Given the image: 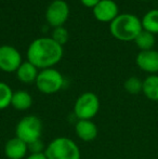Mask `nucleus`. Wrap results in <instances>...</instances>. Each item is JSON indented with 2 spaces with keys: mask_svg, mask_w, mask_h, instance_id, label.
<instances>
[{
  "mask_svg": "<svg viewBox=\"0 0 158 159\" xmlns=\"http://www.w3.org/2000/svg\"><path fill=\"white\" fill-rule=\"evenodd\" d=\"M63 57V47L50 37L34 40L27 50V59L37 68H52Z\"/></svg>",
  "mask_w": 158,
  "mask_h": 159,
  "instance_id": "nucleus-1",
  "label": "nucleus"
},
{
  "mask_svg": "<svg viewBox=\"0 0 158 159\" xmlns=\"http://www.w3.org/2000/svg\"><path fill=\"white\" fill-rule=\"evenodd\" d=\"M111 34L120 41H131L143 30L142 22L137 15L130 13L119 14L110 24Z\"/></svg>",
  "mask_w": 158,
  "mask_h": 159,
  "instance_id": "nucleus-2",
  "label": "nucleus"
},
{
  "mask_svg": "<svg viewBox=\"0 0 158 159\" xmlns=\"http://www.w3.org/2000/svg\"><path fill=\"white\" fill-rule=\"evenodd\" d=\"M48 159H81L79 146L75 141L66 136L52 140L44 149Z\"/></svg>",
  "mask_w": 158,
  "mask_h": 159,
  "instance_id": "nucleus-3",
  "label": "nucleus"
},
{
  "mask_svg": "<svg viewBox=\"0 0 158 159\" xmlns=\"http://www.w3.org/2000/svg\"><path fill=\"white\" fill-rule=\"evenodd\" d=\"M42 135V121L35 115L23 117L15 127V136L26 144L38 141Z\"/></svg>",
  "mask_w": 158,
  "mask_h": 159,
  "instance_id": "nucleus-4",
  "label": "nucleus"
},
{
  "mask_svg": "<svg viewBox=\"0 0 158 159\" xmlns=\"http://www.w3.org/2000/svg\"><path fill=\"white\" fill-rule=\"evenodd\" d=\"M100 111V100L93 92H84L77 98L74 115L78 120H92Z\"/></svg>",
  "mask_w": 158,
  "mask_h": 159,
  "instance_id": "nucleus-5",
  "label": "nucleus"
},
{
  "mask_svg": "<svg viewBox=\"0 0 158 159\" xmlns=\"http://www.w3.org/2000/svg\"><path fill=\"white\" fill-rule=\"evenodd\" d=\"M35 84L37 89L43 94H54L63 88L64 77L57 69H41Z\"/></svg>",
  "mask_w": 158,
  "mask_h": 159,
  "instance_id": "nucleus-6",
  "label": "nucleus"
},
{
  "mask_svg": "<svg viewBox=\"0 0 158 159\" xmlns=\"http://www.w3.org/2000/svg\"><path fill=\"white\" fill-rule=\"evenodd\" d=\"M70 16V7L64 0H54L46 11V20L52 27H61Z\"/></svg>",
  "mask_w": 158,
  "mask_h": 159,
  "instance_id": "nucleus-7",
  "label": "nucleus"
},
{
  "mask_svg": "<svg viewBox=\"0 0 158 159\" xmlns=\"http://www.w3.org/2000/svg\"><path fill=\"white\" fill-rule=\"evenodd\" d=\"M22 55L12 46L0 47V69L4 73H14L21 66Z\"/></svg>",
  "mask_w": 158,
  "mask_h": 159,
  "instance_id": "nucleus-8",
  "label": "nucleus"
},
{
  "mask_svg": "<svg viewBox=\"0 0 158 159\" xmlns=\"http://www.w3.org/2000/svg\"><path fill=\"white\" fill-rule=\"evenodd\" d=\"M93 15L100 22L112 23L119 15L118 6L113 0H101L93 8Z\"/></svg>",
  "mask_w": 158,
  "mask_h": 159,
  "instance_id": "nucleus-9",
  "label": "nucleus"
},
{
  "mask_svg": "<svg viewBox=\"0 0 158 159\" xmlns=\"http://www.w3.org/2000/svg\"><path fill=\"white\" fill-rule=\"evenodd\" d=\"M135 63L138 67L145 73L151 75H155L158 73V51L146 50L140 51L135 59Z\"/></svg>",
  "mask_w": 158,
  "mask_h": 159,
  "instance_id": "nucleus-10",
  "label": "nucleus"
},
{
  "mask_svg": "<svg viewBox=\"0 0 158 159\" xmlns=\"http://www.w3.org/2000/svg\"><path fill=\"white\" fill-rule=\"evenodd\" d=\"M3 152L8 159H24L27 155L28 146L25 142L14 136L6 143Z\"/></svg>",
  "mask_w": 158,
  "mask_h": 159,
  "instance_id": "nucleus-11",
  "label": "nucleus"
},
{
  "mask_svg": "<svg viewBox=\"0 0 158 159\" xmlns=\"http://www.w3.org/2000/svg\"><path fill=\"white\" fill-rule=\"evenodd\" d=\"M75 132L84 142H92L97 139L99 130L92 120H78L75 125Z\"/></svg>",
  "mask_w": 158,
  "mask_h": 159,
  "instance_id": "nucleus-12",
  "label": "nucleus"
},
{
  "mask_svg": "<svg viewBox=\"0 0 158 159\" xmlns=\"http://www.w3.org/2000/svg\"><path fill=\"white\" fill-rule=\"evenodd\" d=\"M17 79L21 82L26 84H33V82H36V79L38 77V68H37L35 65H33L30 62H24L21 64V66L19 67L16 71Z\"/></svg>",
  "mask_w": 158,
  "mask_h": 159,
  "instance_id": "nucleus-13",
  "label": "nucleus"
},
{
  "mask_svg": "<svg viewBox=\"0 0 158 159\" xmlns=\"http://www.w3.org/2000/svg\"><path fill=\"white\" fill-rule=\"evenodd\" d=\"M33 96L29 92L25 90H19L16 92H13L12 101H11V106L14 109L20 111H27L33 105Z\"/></svg>",
  "mask_w": 158,
  "mask_h": 159,
  "instance_id": "nucleus-14",
  "label": "nucleus"
},
{
  "mask_svg": "<svg viewBox=\"0 0 158 159\" xmlns=\"http://www.w3.org/2000/svg\"><path fill=\"white\" fill-rule=\"evenodd\" d=\"M143 94L151 101L158 102V76L151 75L143 80Z\"/></svg>",
  "mask_w": 158,
  "mask_h": 159,
  "instance_id": "nucleus-15",
  "label": "nucleus"
},
{
  "mask_svg": "<svg viewBox=\"0 0 158 159\" xmlns=\"http://www.w3.org/2000/svg\"><path fill=\"white\" fill-rule=\"evenodd\" d=\"M141 22L144 30L152 33L153 35L158 34V9L148 11L143 16Z\"/></svg>",
  "mask_w": 158,
  "mask_h": 159,
  "instance_id": "nucleus-16",
  "label": "nucleus"
},
{
  "mask_svg": "<svg viewBox=\"0 0 158 159\" xmlns=\"http://www.w3.org/2000/svg\"><path fill=\"white\" fill-rule=\"evenodd\" d=\"M134 42L141 51L152 50L155 44V36L152 33L146 32V30H143L137 36V38L134 39Z\"/></svg>",
  "mask_w": 158,
  "mask_h": 159,
  "instance_id": "nucleus-17",
  "label": "nucleus"
},
{
  "mask_svg": "<svg viewBox=\"0 0 158 159\" xmlns=\"http://www.w3.org/2000/svg\"><path fill=\"white\" fill-rule=\"evenodd\" d=\"M13 91L11 87L6 82L0 81V111H3L10 106Z\"/></svg>",
  "mask_w": 158,
  "mask_h": 159,
  "instance_id": "nucleus-18",
  "label": "nucleus"
},
{
  "mask_svg": "<svg viewBox=\"0 0 158 159\" xmlns=\"http://www.w3.org/2000/svg\"><path fill=\"white\" fill-rule=\"evenodd\" d=\"M124 90L130 94H139L140 92H142V88H143V81L138 77H132L128 78L124 84Z\"/></svg>",
  "mask_w": 158,
  "mask_h": 159,
  "instance_id": "nucleus-19",
  "label": "nucleus"
},
{
  "mask_svg": "<svg viewBox=\"0 0 158 159\" xmlns=\"http://www.w3.org/2000/svg\"><path fill=\"white\" fill-rule=\"evenodd\" d=\"M52 38L55 42H57L59 44H61L63 47V44H65L68 40V30L65 27L61 26V27L54 28L52 34Z\"/></svg>",
  "mask_w": 158,
  "mask_h": 159,
  "instance_id": "nucleus-20",
  "label": "nucleus"
},
{
  "mask_svg": "<svg viewBox=\"0 0 158 159\" xmlns=\"http://www.w3.org/2000/svg\"><path fill=\"white\" fill-rule=\"evenodd\" d=\"M28 146V151H30V154H35V153H44V146L43 143L41 142V139L38 141H35V142L30 143L27 145Z\"/></svg>",
  "mask_w": 158,
  "mask_h": 159,
  "instance_id": "nucleus-21",
  "label": "nucleus"
},
{
  "mask_svg": "<svg viewBox=\"0 0 158 159\" xmlns=\"http://www.w3.org/2000/svg\"><path fill=\"white\" fill-rule=\"evenodd\" d=\"M81 3L84 7H88V8H94L97 3H99L101 0H80Z\"/></svg>",
  "mask_w": 158,
  "mask_h": 159,
  "instance_id": "nucleus-22",
  "label": "nucleus"
},
{
  "mask_svg": "<svg viewBox=\"0 0 158 159\" xmlns=\"http://www.w3.org/2000/svg\"><path fill=\"white\" fill-rule=\"evenodd\" d=\"M25 159H48L44 153H35L28 155Z\"/></svg>",
  "mask_w": 158,
  "mask_h": 159,
  "instance_id": "nucleus-23",
  "label": "nucleus"
},
{
  "mask_svg": "<svg viewBox=\"0 0 158 159\" xmlns=\"http://www.w3.org/2000/svg\"><path fill=\"white\" fill-rule=\"evenodd\" d=\"M142 1H148V0H142Z\"/></svg>",
  "mask_w": 158,
  "mask_h": 159,
  "instance_id": "nucleus-24",
  "label": "nucleus"
}]
</instances>
